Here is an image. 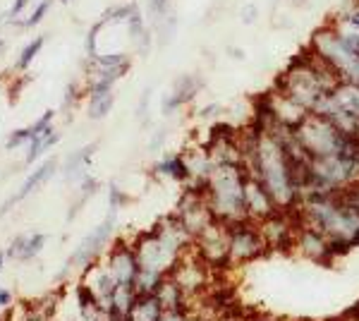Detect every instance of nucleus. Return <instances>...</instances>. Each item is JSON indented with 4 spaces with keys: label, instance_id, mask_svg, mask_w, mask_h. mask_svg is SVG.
<instances>
[{
    "label": "nucleus",
    "instance_id": "c756f323",
    "mask_svg": "<svg viewBox=\"0 0 359 321\" xmlns=\"http://www.w3.org/2000/svg\"><path fill=\"white\" fill-rule=\"evenodd\" d=\"M29 142H32V127H22V130H15L13 134H10V139H8V144H5V147L17 149V147L29 144Z\"/></svg>",
    "mask_w": 359,
    "mask_h": 321
},
{
    "label": "nucleus",
    "instance_id": "ddd939ff",
    "mask_svg": "<svg viewBox=\"0 0 359 321\" xmlns=\"http://www.w3.org/2000/svg\"><path fill=\"white\" fill-rule=\"evenodd\" d=\"M292 247H297L306 259H314V261H326V259H331V256H335L331 249V240H328L321 230L309 228V225H302L294 230Z\"/></svg>",
    "mask_w": 359,
    "mask_h": 321
},
{
    "label": "nucleus",
    "instance_id": "c9c22d12",
    "mask_svg": "<svg viewBox=\"0 0 359 321\" xmlns=\"http://www.w3.org/2000/svg\"><path fill=\"white\" fill-rule=\"evenodd\" d=\"M74 101H77V86L69 84L67 91H65V103H62V108L69 110V106H74Z\"/></svg>",
    "mask_w": 359,
    "mask_h": 321
},
{
    "label": "nucleus",
    "instance_id": "c03bdc74",
    "mask_svg": "<svg viewBox=\"0 0 359 321\" xmlns=\"http://www.w3.org/2000/svg\"><path fill=\"white\" fill-rule=\"evenodd\" d=\"M294 3H297V5H299V3H306V0H294Z\"/></svg>",
    "mask_w": 359,
    "mask_h": 321
},
{
    "label": "nucleus",
    "instance_id": "9d476101",
    "mask_svg": "<svg viewBox=\"0 0 359 321\" xmlns=\"http://www.w3.org/2000/svg\"><path fill=\"white\" fill-rule=\"evenodd\" d=\"M245 207H247L249 223H262L269 216L280 211L276 207L273 197L269 195V190L257 178H252V175H247V183H245Z\"/></svg>",
    "mask_w": 359,
    "mask_h": 321
},
{
    "label": "nucleus",
    "instance_id": "f3484780",
    "mask_svg": "<svg viewBox=\"0 0 359 321\" xmlns=\"http://www.w3.org/2000/svg\"><path fill=\"white\" fill-rule=\"evenodd\" d=\"M55 168H57V161H55V159H48V161H43L41 166L36 168V171H34L32 175H29V178H27V183L22 185V190L17 192V195H15L13 199H10L8 204H5V207H3V211H0V214H5V211H8L10 207H13V204L22 202V199H25V197H29V195H32L34 190H39V188H41V185L46 183V180H48L50 175L55 173Z\"/></svg>",
    "mask_w": 359,
    "mask_h": 321
},
{
    "label": "nucleus",
    "instance_id": "aec40b11",
    "mask_svg": "<svg viewBox=\"0 0 359 321\" xmlns=\"http://www.w3.org/2000/svg\"><path fill=\"white\" fill-rule=\"evenodd\" d=\"M98 149V144H89V147H84V149H79V151H74L72 156H69V161L65 163V178L67 180H72V178H86V166L91 163V156H94V151Z\"/></svg>",
    "mask_w": 359,
    "mask_h": 321
},
{
    "label": "nucleus",
    "instance_id": "6ab92c4d",
    "mask_svg": "<svg viewBox=\"0 0 359 321\" xmlns=\"http://www.w3.org/2000/svg\"><path fill=\"white\" fill-rule=\"evenodd\" d=\"M161 312H163V307L156 300V295H139L130 314H127V321H158Z\"/></svg>",
    "mask_w": 359,
    "mask_h": 321
},
{
    "label": "nucleus",
    "instance_id": "473e14b6",
    "mask_svg": "<svg viewBox=\"0 0 359 321\" xmlns=\"http://www.w3.org/2000/svg\"><path fill=\"white\" fill-rule=\"evenodd\" d=\"M25 244H27V235L15 237L13 244H10V247L5 249V254H8V259H22V252H25Z\"/></svg>",
    "mask_w": 359,
    "mask_h": 321
},
{
    "label": "nucleus",
    "instance_id": "79ce46f5",
    "mask_svg": "<svg viewBox=\"0 0 359 321\" xmlns=\"http://www.w3.org/2000/svg\"><path fill=\"white\" fill-rule=\"evenodd\" d=\"M103 321H127V319H120V317H108V314H106V319H103Z\"/></svg>",
    "mask_w": 359,
    "mask_h": 321
},
{
    "label": "nucleus",
    "instance_id": "bb28decb",
    "mask_svg": "<svg viewBox=\"0 0 359 321\" xmlns=\"http://www.w3.org/2000/svg\"><path fill=\"white\" fill-rule=\"evenodd\" d=\"M43 44H46V37H36L32 44H27L25 48H22L20 58H17V70H27L29 65H32L34 58L39 55V51L43 48Z\"/></svg>",
    "mask_w": 359,
    "mask_h": 321
},
{
    "label": "nucleus",
    "instance_id": "cd10ccee",
    "mask_svg": "<svg viewBox=\"0 0 359 321\" xmlns=\"http://www.w3.org/2000/svg\"><path fill=\"white\" fill-rule=\"evenodd\" d=\"M46 244V235L36 232V235H27V244H25V252H22V259L20 261H29L34 256H39V252L43 249Z\"/></svg>",
    "mask_w": 359,
    "mask_h": 321
},
{
    "label": "nucleus",
    "instance_id": "a211bd4d",
    "mask_svg": "<svg viewBox=\"0 0 359 321\" xmlns=\"http://www.w3.org/2000/svg\"><path fill=\"white\" fill-rule=\"evenodd\" d=\"M94 70H96V77H106L118 81L123 74L130 70V58L125 53H108V55H94Z\"/></svg>",
    "mask_w": 359,
    "mask_h": 321
},
{
    "label": "nucleus",
    "instance_id": "ea45409f",
    "mask_svg": "<svg viewBox=\"0 0 359 321\" xmlns=\"http://www.w3.org/2000/svg\"><path fill=\"white\" fill-rule=\"evenodd\" d=\"M254 17H257V10L254 8H247V13H242V20L245 22H254Z\"/></svg>",
    "mask_w": 359,
    "mask_h": 321
},
{
    "label": "nucleus",
    "instance_id": "0eeeda50",
    "mask_svg": "<svg viewBox=\"0 0 359 321\" xmlns=\"http://www.w3.org/2000/svg\"><path fill=\"white\" fill-rule=\"evenodd\" d=\"M132 247H135L139 268H144V271L170 273L172 266H175L177 259H180V256L172 254L170 249H168L165 244L154 235V232H147V235H142L135 244H132Z\"/></svg>",
    "mask_w": 359,
    "mask_h": 321
},
{
    "label": "nucleus",
    "instance_id": "f257e3e1",
    "mask_svg": "<svg viewBox=\"0 0 359 321\" xmlns=\"http://www.w3.org/2000/svg\"><path fill=\"white\" fill-rule=\"evenodd\" d=\"M245 183L247 168L245 163H228L216 166L206 180L204 197L211 207L216 221L228 225L247 223V207H245Z\"/></svg>",
    "mask_w": 359,
    "mask_h": 321
},
{
    "label": "nucleus",
    "instance_id": "dca6fc26",
    "mask_svg": "<svg viewBox=\"0 0 359 321\" xmlns=\"http://www.w3.org/2000/svg\"><path fill=\"white\" fill-rule=\"evenodd\" d=\"M137 288L135 283H118L111 295V302H108V309L106 314L108 317H120V319H127V314H130L132 305L137 302Z\"/></svg>",
    "mask_w": 359,
    "mask_h": 321
},
{
    "label": "nucleus",
    "instance_id": "4c0bfd02",
    "mask_svg": "<svg viewBox=\"0 0 359 321\" xmlns=\"http://www.w3.org/2000/svg\"><path fill=\"white\" fill-rule=\"evenodd\" d=\"M218 113H221V106H218V103H211V106H206V108H201V118H213V115H218Z\"/></svg>",
    "mask_w": 359,
    "mask_h": 321
},
{
    "label": "nucleus",
    "instance_id": "5701e85b",
    "mask_svg": "<svg viewBox=\"0 0 359 321\" xmlns=\"http://www.w3.org/2000/svg\"><path fill=\"white\" fill-rule=\"evenodd\" d=\"M60 139V134H57L53 127H48L46 132L36 134V137H32V142H29V151H27V163H34L39 159V156L43 154V151H48L53 144Z\"/></svg>",
    "mask_w": 359,
    "mask_h": 321
},
{
    "label": "nucleus",
    "instance_id": "9b49d317",
    "mask_svg": "<svg viewBox=\"0 0 359 321\" xmlns=\"http://www.w3.org/2000/svg\"><path fill=\"white\" fill-rule=\"evenodd\" d=\"M108 268V273L113 276L115 283H135L137 273H139V261L135 254V247L127 242H115V247L111 249L108 259L103 261Z\"/></svg>",
    "mask_w": 359,
    "mask_h": 321
},
{
    "label": "nucleus",
    "instance_id": "6e6552de",
    "mask_svg": "<svg viewBox=\"0 0 359 321\" xmlns=\"http://www.w3.org/2000/svg\"><path fill=\"white\" fill-rule=\"evenodd\" d=\"M262 106L269 110L280 125L290 127V130H297V127L302 125V120L309 115V110H306L302 103H297L292 96H287L285 91H280L278 86H273V89L262 98Z\"/></svg>",
    "mask_w": 359,
    "mask_h": 321
},
{
    "label": "nucleus",
    "instance_id": "1a4fd4ad",
    "mask_svg": "<svg viewBox=\"0 0 359 321\" xmlns=\"http://www.w3.org/2000/svg\"><path fill=\"white\" fill-rule=\"evenodd\" d=\"M115 216H118V211L115 209H111V214H108V218L103 221L101 225L96 228L94 232H89V235L84 237V242L77 247V252L72 254V261L69 264L72 266H89L91 261L98 259V254L103 252V247L108 244V240H111L113 235V228H115Z\"/></svg>",
    "mask_w": 359,
    "mask_h": 321
},
{
    "label": "nucleus",
    "instance_id": "39448f33",
    "mask_svg": "<svg viewBox=\"0 0 359 321\" xmlns=\"http://www.w3.org/2000/svg\"><path fill=\"white\" fill-rule=\"evenodd\" d=\"M168 276L175 281L182 293L192 300V297L201 295V290L206 288V281H208V264L199 256V252L192 254H182L177 259V264L172 266V271Z\"/></svg>",
    "mask_w": 359,
    "mask_h": 321
},
{
    "label": "nucleus",
    "instance_id": "a19ab883",
    "mask_svg": "<svg viewBox=\"0 0 359 321\" xmlns=\"http://www.w3.org/2000/svg\"><path fill=\"white\" fill-rule=\"evenodd\" d=\"M5 259H8V254L0 252V273H3V266H5Z\"/></svg>",
    "mask_w": 359,
    "mask_h": 321
},
{
    "label": "nucleus",
    "instance_id": "7ed1b4c3",
    "mask_svg": "<svg viewBox=\"0 0 359 321\" xmlns=\"http://www.w3.org/2000/svg\"><path fill=\"white\" fill-rule=\"evenodd\" d=\"M309 51L321 58L333 72H338V77H343L345 70L359 58L355 51L340 39V34L335 32L331 25H326V27L318 29V32H314V37L309 41Z\"/></svg>",
    "mask_w": 359,
    "mask_h": 321
},
{
    "label": "nucleus",
    "instance_id": "58836bf2",
    "mask_svg": "<svg viewBox=\"0 0 359 321\" xmlns=\"http://www.w3.org/2000/svg\"><path fill=\"white\" fill-rule=\"evenodd\" d=\"M10 302H13V293L8 288H0V307L10 305Z\"/></svg>",
    "mask_w": 359,
    "mask_h": 321
},
{
    "label": "nucleus",
    "instance_id": "49530a36",
    "mask_svg": "<svg viewBox=\"0 0 359 321\" xmlns=\"http://www.w3.org/2000/svg\"><path fill=\"white\" fill-rule=\"evenodd\" d=\"M60 3H69V0H60Z\"/></svg>",
    "mask_w": 359,
    "mask_h": 321
},
{
    "label": "nucleus",
    "instance_id": "7c9ffc66",
    "mask_svg": "<svg viewBox=\"0 0 359 321\" xmlns=\"http://www.w3.org/2000/svg\"><path fill=\"white\" fill-rule=\"evenodd\" d=\"M149 13H151L154 22H158L161 17H165L170 10V0H149Z\"/></svg>",
    "mask_w": 359,
    "mask_h": 321
},
{
    "label": "nucleus",
    "instance_id": "e433bc0d",
    "mask_svg": "<svg viewBox=\"0 0 359 321\" xmlns=\"http://www.w3.org/2000/svg\"><path fill=\"white\" fill-rule=\"evenodd\" d=\"M27 5H29V0H15L13 8H10V15L8 17H20L22 13H25Z\"/></svg>",
    "mask_w": 359,
    "mask_h": 321
},
{
    "label": "nucleus",
    "instance_id": "37998d69",
    "mask_svg": "<svg viewBox=\"0 0 359 321\" xmlns=\"http://www.w3.org/2000/svg\"><path fill=\"white\" fill-rule=\"evenodd\" d=\"M3 46H5V44H3V39H0V51H3Z\"/></svg>",
    "mask_w": 359,
    "mask_h": 321
},
{
    "label": "nucleus",
    "instance_id": "f8f14e48",
    "mask_svg": "<svg viewBox=\"0 0 359 321\" xmlns=\"http://www.w3.org/2000/svg\"><path fill=\"white\" fill-rule=\"evenodd\" d=\"M259 232H262L266 247H276V249H283V247H292L294 244V228L290 223V218H287L283 211H278L273 216H269L266 221H262V223H257Z\"/></svg>",
    "mask_w": 359,
    "mask_h": 321
},
{
    "label": "nucleus",
    "instance_id": "72a5a7b5",
    "mask_svg": "<svg viewBox=\"0 0 359 321\" xmlns=\"http://www.w3.org/2000/svg\"><path fill=\"white\" fill-rule=\"evenodd\" d=\"M125 202H127V197L118 190V185H111V209H115V211H118V209L123 207Z\"/></svg>",
    "mask_w": 359,
    "mask_h": 321
},
{
    "label": "nucleus",
    "instance_id": "423d86ee",
    "mask_svg": "<svg viewBox=\"0 0 359 321\" xmlns=\"http://www.w3.org/2000/svg\"><path fill=\"white\" fill-rule=\"evenodd\" d=\"M266 249V242L259 232L257 223H237L230 228V252L228 264H245L249 259H257Z\"/></svg>",
    "mask_w": 359,
    "mask_h": 321
},
{
    "label": "nucleus",
    "instance_id": "f03ea898",
    "mask_svg": "<svg viewBox=\"0 0 359 321\" xmlns=\"http://www.w3.org/2000/svg\"><path fill=\"white\" fill-rule=\"evenodd\" d=\"M297 142L302 144L309 159H323V156H333L338 151H343L345 142L352 137H345L331 120L321 118V115L309 113L302 120V125L294 130Z\"/></svg>",
    "mask_w": 359,
    "mask_h": 321
},
{
    "label": "nucleus",
    "instance_id": "393cba45",
    "mask_svg": "<svg viewBox=\"0 0 359 321\" xmlns=\"http://www.w3.org/2000/svg\"><path fill=\"white\" fill-rule=\"evenodd\" d=\"M113 101H115L113 91H108V94H89V118L91 120L106 118L113 108Z\"/></svg>",
    "mask_w": 359,
    "mask_h": 321
},
{
    "label": "nucleus",
    "instance_id": "f704fd0d",
    "mask_svg": "<svg viewBox=\"0 0 359 321\" xmlns=\"http://www.w3.org/2000/svg\"><path fill=\"white\" fill-rule=\"evenodd\" d=\"M158 321H187V312H175V309H163Z\"/></svg>",
    "mask_w": 359,
    "mask_h": 321
},
{
    "label": "nucleus",
    "instance_id": "c85d7f7f",
    "mask_svg": "<svg viewBox=\"0 0 359 321\" xmlns=\"http://www.w3.org/2000/svg\"><path fill=\"white\" fill-rule=\"evenodd\" d=\"M50 5H53V0H41V3L36 5V10H34V13L29 15L27 20L22 22L20 27H22V29H32V27H36L39 22H41L43 17H46V13H48V8H50Z\"/></svg>",
    "mask_w": 359,
    "mask_h": 321
},
{
    "label": "nucleus",
    "instance_id": "4be33fe9",
    "mask_svg": "<svg viewBox=\"0 0 359 321\" xmlns=\"http://www.w3.org/2000/svg\"><path fill=\"white\" fill-rule=\"evenodd\" d=\"M333 98H335V103H338V106L345 110V113H350V115H355V118H359V86L340 81L338 89L333 91Z\"/></svg>",
    "mask_w": 359,
    "mask_h": 321
},
{
    "label": "nucleus",
    "instance_id": "b1692460",
    "mask_svg": "<svg viewBox=\"0 0 359 321\" xmlns=\"http://www.w3.org/2000/svg\"><path fill=\"white\" fill-rule=\"evenodd\" d=\"M165 273H158V271H144L139 268L137 278H135V288L139 295H154L158 290V285L163 283Z\"/></svg>",
    "mask_w": 359,
    "mask_h": 321
},
{
    "label": "nucleus",
    "instance_id": "a878e982",
    "mask_svg": "<svg viewBox=\"0 0 359 321\" xmlns=\"http://www.w3.org/2000/svg\"><path fill=\"white\" fill-rule=\"evenodd\" d=\"M125 25H127V32H130V39L135 41V44H139L144 34L149 32L147 25H144L142 10H139V5H137V3H130V15H127Z\"/></svg>",
    "mask_w": 359,
    "mask_h": 321
},
{
    "label": "nucleus",
    "instance_id": "2f4dec72",
    "mask_svg": "<svg viewBox=\"0 0 359 321\" xmlns=\"http://www.w3.org/2000/svg\"><path fill=\"white\" fill-rule=\"evenodd\" d=\"M53 115H55L53 110H46V113L36 122H34V125H29V127H32V137H36V134L46 132L48 127H53V125H50V122H53Z\"/></svg>",
    "mask_w": 359,
    "mask_h": 321
},
{
    "label": "nucleus",
    "instance_id": "20e7f679",
    "mask_svg": "<svg viewBox=\"0 0 359 321\" xmlns=\"http://www.w3.org/2000/svg\"><path fill=\"white\" fill-rule=\"evenodd\" d=\"M230 228L228 223L213 221L206 230H201L194 237V247L199 252L201 259L208 266H225L228 264V252H230Z\"/></svg>",
    "mask_w": 359,
    "mask_h": 321
},
{
    "label": "nucleus",
    "instance_id": "2eb2a0df",
    "mask_svg": "<svg viewBox=\"0 0 359 321\" xmlns=\"http://www.w3.org/2000/svg\"><path fill=\"white\" fill-rule=\"evenodd\" d=\"M156 300L161 302L163 309H175V312H189V297L182 293V288L172 281L170 276L163 278V283L156 290Z\"/></svg>",
    "mask_w": 359,
    "mask_h": 321
},
{
    "label": "nucleus",
    "instance_id": "a18cd8bd",
    "mask_svg": "<svg viewBox=\"0 0 359 321\" xmlns=\"http://www.w3.org/2000/svg\"><path fill=\"white\" fill-rule=\"evenodd\" d=\"M254 321H269V319H254Z\"/></svg>",
    "mask_w": 359,
    "mask_h": 321
},
{
    "label": "nucleus",
    "instance_id": "4468645a",
    "mask_svg": "<svg viewBox=\"0 0 359 321\" xmlns=\"http://www.w3.org/2000/svg\"><path fill=\"white\" fill-rule=\"evenodd\" d=\"M201 89V79L196 77V74H182L175 84H172V91L163 98V115H170L175 113L180 106H184V103H189L192 98L199 94Z\"/></svg>",
    "mask_w": 359,
    "mask_h": 321
},
{
    "label": "nucleus",
    "instance_id": "412c9836",
    "mask_svg": "<svg viewBox=\"0 0 359 321\" xmlns=\"http://www.w3.org/2000/svg\"><path fill=\"white\" fill-rule=\"evenodd\" d=\"M154 171L158 173V175H165V178H170V180H180V183H184V180L189 178L187 163H184V156H182V154H170V156H165L163 161L156 163Z\"/></svg>",
    "mask_w": 359,
    "mask_h": 321
}]
</instances>
